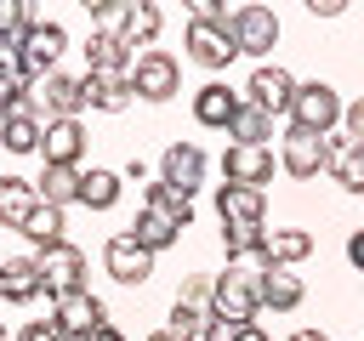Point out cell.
<instances>
[{
	"label": "cell",
	"mask_w": 364,
	"mask_h": 341,
	"mask_svg": "<svg viewBox=\"0 0 364 341\" xmlns=\"http://www.w3.org/2000/svg\"><path fill=\"white\" fill-rule=\"evenodd\" d=\"M262 284H267V256H239L216 273V296H210V313L222 330H245L256 324V307H262Z\"/></svg>",
	"instance_id": "obj_1"
},
{
	"label": "cell",
	"mask_w": 364,
	"mask_h": 341,
	"mask_svg": "<svg viewBox=\"0 0 364 341\" xmlns=\"http://www.w3.org/2000/svg\"><path fill=\"white\" fill-rule=\"evenodd\" d=\"M46 125L51 119H80V108H85V80H74V74H46V80H28V97H23Z\"/></svg>",
	"instance_id": "obj_2"
},
{
	"label": "cell",
	"mask_w": 364,
	"mask_h": 341,
	"mask_svg": "<svg viewBox=\"0 0 364 341\" xmlns=\"http://www.w3.org/2000/svg\"><path fill=\"white\" fill-rule=\"evenodd\" d=\"M341 114H347V102L336 97V85H324V80H307V85H296V102H290V125H296V131L330 136V131L341 125Z\"/></svg>",
	"instance_id": "obj_3"
},
{
	"label": "cell",
	"mask_w": 364,
	"mask_h": 341,
	"mask_svg": "<svg viewBox=\"0 0 364 341\" xmlns=\"http://www.w3.org/2000/svg\"><path fill=\"white\" fill-rule=\"evenodd\" d=\"M131 91H136L142 102H171V97L182 91V63H176L171 51H136V63H131Z\"/></svg>",
	"instance_id": "obj_4"
},
{
	"label": "cell",
	"mask_w": 364,
	"mask_h": 341,
	"mask_svg": "<svg viewBox=\"0 0 364 341\" xmlns=\"http://www.w3.org/2000/svg\"><path fill=\"white\" fill-rule=\"evenodd\" d=\"M51 324L68 335V341H97L108 330V307L91 296V290H74L63 301H51Z\"/></svg>",
	"instance_id": "obj_5"
},
{
	"label": "cell",
	"mask_w": 364,
	"mask_h": 341,
	"mask_svg": "<svg viewBox=\"0 0 364 341\" xmlns=\"http://www.w3.org/2000/svg\"><path fill=\"white\" fill-rule=\"evenodd\" d=\"M34 261H40V284H46V296L51 301H63V296H74V290H85V256L63 239V244H51V250H34Z\"/></svg>",
	"instance_id": "obj_6"
},
{
	"label": "cell",
	"mask_w": 364,
	"mask_h": 341,
	"mask_svg": "<svg viewBox=\"0 0 364 341\" xmlns=\"http://www.w3.org/2000/svg\"><path fill=\"white\" fill-rule=\"evenodd\" d=\"M23 80H46V74H57V63H63V51H68V34H63V23H34L28 34H23Z\"/></svg>",
	"instance_id": "obj_7"
},
{
	"label": "cell",
	"mask_w": 364,
	"mask_h": 341,
	"mask_svg": "<svg viewBox=\"0 0 364 341\" xmlns=\"http://www.w3.org/2000/svg\"><path fill=\"white\" fill-rule=\"evenodd\" d=\"M279 170H290L296 182H313L318 170H330V136H313V131H284L279 142Z\"/></svg>",
	"instance_id": "obj_8"
},
{
	"label": "cell",
	"mask_w": 364,
	"mask_h": 341,
	"mask_svg": "<svg viewBox=\"0 0 364 341\" xmlns=\"http://www.w3.org/2000/svg\"><path fill=\"white\" fill-rule=\"evenodd\" d=\"M296 74L290 68H279V63H256V74H250V85H245V102H256L262 114H290V102H296Z\"/></svg>",
	"instance_id": "obj_9"
},
{
	"label": "cell",
	"mask_w": 364,
	"mask_h": 341,
	"mask_svg": "<svg viewBox=\"0 0 364 341\" xmlns=\"http://www.w3.org/2000/svg\"><path fill=\"white\" fill-rule=\"evenodd\" d=\"M228 23H233V17H228ZM228 23H188V57H193L199 68H210V74L239 57V40H233Z\"/></svg>",
	"instance_id": "obj_10"
},
{
	"label": "cell",
	"mask_w": 364,
	"mask_h": 341,
	"mask_svg": "<svg viewBox=\"0 0 364 341\" xmlns=\"http://www.w3.org/2000/svg\"><path fill=\"white\" fill-rule=\"evenodd\" d=\"M205 165H210V159H205V148H199V142H171V148L159 153V182L193 199V193H199V182H205Z\"/></svg>",
	"instance_id": "obj_11"
},
{
	"label": "cell",
	"mask_w": 364,
	"mask_h": 341,
	"mask_svg": "<svg viewBox=\"0 0 364 341\" xmlns=\"http://www.w3.org/2000/svg\"><path fill=\"white\" fill-rule=\"evenodd\" d=\"M228 28H233V40H239L245 57H267V51L279 45V17H273L267 6H239Z\"/></svg>",
	"instance_id": "obj_12"
},
{
	"label": "cell",
	"mask_w": 364,
	"mask_h": 341,
	"mask_svg": "<svg viewBox=\"0 0 364 341\" xmlns=\"http://www.w3.org/2000/svg\"><path fill=\"white\" fill-rule=\"evenodd\" d=\"M102 267H108L114 284H142V278L154 273V256H148L131 233H114V239L102 244Z\"/></svg>",
	"instance_id": "obj_13"
},
{
	"label": "cell",
	"mask_w": 364,
	"mask_h": 341,
	"mask_svg": "<svg viewBox=\"0 0 364 341\" xmlns=\"http://www.w3.org/2000/svg\"><path fill=\"white\" fill-rule=\"evenodd\" d=\"M273 148H239V142H228V153H222V176L228 182H239V188H262V182H273Z\"/></svg>",
	"instance_id": "obj_14"
},
{
	"label": "cell",
	"mask_w": 364,
	"mask_h": 341,
	"mask_svg": "<svg viewBox=\"0 0 364 341\" xmlns=\"http://www.w3.org/2000/svg\"><path fill=\"white\" fill-rule=\"evenodd\" d=\"M125 233H131L148 256H159V250H171V244L182 239V222H176L165 205H142V210H136V222H131Z\"/></svg>",
	"instance_id": "obj_15"
},
{
	"label": "cell",
	"mask_w": 364,
	"mask_h": 341,
	"mask_svg": "<svg viewBox=\"0 0 364 341\" xmlns=\"http://www.w3.org/2000/svg\"><path fill=\"white\" fill-rule=\"evenodd\" d=\"M40 296H46V284H40V261H34V256L0 261V301L28 307V301H40Z\"/></svg>",
	"instance_id": "obj_16"
},
{
	"label": "cell",
	"mask_w": 364,
	"mask_h": 341,
	"mask_svg": "<svg viewBox=\"0 0 364 341\" xmlns=\"http://www.w3.org/2000/svg\"><path fill=\"white\" fill-rule=\"evenodd\" d=\"M239 108H245V97H239V91H228L222 80H210V85H199V91H193V119H199V125H210V131H228Z\"/></svg>",
	"instance_id": "obj_17"
},
{
	"label": "cell",
	"mask_w": 364,
	"mask_h": 341,
	"mask_svg": "<svg viewBox=\"0 0 364 341\" xmlns=\"http://www.w3.org/2000/svg\"><path fill=\"white\" fill-rule=\"evenodd\" d=\"M80 153H85V125H80V119H51L46 136H40V159L80 170Z\"/></svg>",
	"instance_id": "obj_18"
},
{
	"label": "cell",
	"mask_w": 364,
	"mask_h": 341,
	"mask_svg": "<svg viewBox=\"0 0 364 341\" xmlns=\"http://www.w3.org/2000/svg\"><path fill=\"white\" fill-rule=\"evenodd\" d=\"M80 80H85V108H97V114H125L136 102L131 74H80Z\"/></svg>",
	"instance_id": "obj_19"
},
{
	"label": "cell",
	"mask_w": 364,
	"mask_h": 341,
	"mask_svg": "<svg viewBox=\"0 0 364 341\" xmlns=\"http://www.w3.org/2000/svg\"><path fill=\"white\" fill-rule=\"evenodd\" d=\"M131 45L119 40V34H97L91 28V40H85V74H131Z\"/></svg>",
	"instance_id": "obj_20"
},
{
	"label": "cell",
	"mask_w": 364,
	"mask_h": 341,
	"mask_svg": "<svg viewBox=\"0 0 364 341\" xmlns=\"http://www.w3.org/2000/svg\"><path fill=\"white\" fill-rule=\"evenodd\" d=\"M262 256H267V267H301L313 256V233L307 227H267Z\"/></svg>",
	"instance_id": "obj_21"
},
{
	"label": "cell",
	"mask_w": 364,
	"mask_h": 341,
	"mask_svg": "<svg viewBox=\"0 0 364 341\" xmlns=\"http://www.w3.org/2000/svg\"><path fill=\"white\" fill-rule=\"evenodd\" d=\"M216 216H222V222H267L262 188H239V182H222V188H216Z\"/></svg>",
	"instance_id": "obj_22"
},
{
	"label": "cell",
	"mask_w": 364,
	"mask_h": 341,
	"mask_svg": "<svg viewBox=\"0 0 364 341\" xmlns=\"http://www.w3.org/2000/svg\"><path fill=\"white\" fill-rule=\"evenodd\" d=\"M40 210V188L23 176H0V227H23Z\"/></svg>",
	"instance_id": "obj_23"
},
{
	"label": "cell",
	"mask_w": 364,
	"mask_h": 341,
	"mask_svg": "<svg viewBox=\"0 0 364 341\" xmlns=\"http://www.w3.org/2000/svg\"><path fill=\"white\" fill-rule=\"evenodd\" d=\"M80 182H85V170H74V165H46L34 188H40V205L68 210V205H80Z\"/></svg>",
	"instance_id": "obj_24"
},
{
	"label": "cell",
	"mask_w": 364,
	"mask_h": 341,
	"mask_svg": "<svg viewBox=\"0 0 364 341\" xmlns=\"http://www.w3.org/2000/svg\"><path fill=\"white\" fill-rule=\"evenodd\" d=\"M301 296H307V284H301V273H296V267H267L262 307H273V313H296V307H301Z\"/></svg>",
	"instance_id": "obj_25"
},
{
	"label": "cell",
	"mask_w": 364,
	"mask_h": 341,
	"mask_svg": "<svg viewBox=\"0 0 364 341\" xmlns=\"http://www.w3.org/2000/svg\"><path fill=\"white\" fill-rule=\"evenodd\" d=\"M176 341H222V324H216V313H205V307H182V301H171V324H165Z\"/></svg>",
	"instance_id": "obj_26"
},
{
	"label": "cell",
	"mask_w": 364,
	"mask_h": 341,
	"mask_svg": "<svg viewBox=\"0 0 364 341\" xmlns=\"http://www.w3.org/2000/svg\"><path fill=\"white\" fill-rule=\"evenodd\" d=\"M40 136H46V119H40L28 102H23V108L0 125V142H6L11 153H40Z\"/></svg>",
	"instance_id": "obj_27"
},
{
	"label": "cell",
	"mask_w": 364,
	"mask_h": 341,
	"mask_svg": "<svg viewBox=\"0 0 364 341\" xmlns=\"http://www.w3.org/2000/svg\"><path fill=\"white\" fill-rule=\"evenodd\" d=\"M330 176L347 193H364V148L347 142V136H330Z\"/></svg>",
	"instance_id": "obj_28"
},
{
	"label": "cell",
	"mask_w": 364,
	"mask_h": 341,
	"mask_svg": "<svg viewBox=\"0 0 364 341\" xmlns=\"http://www.w3.org/2000/svg\"><path fill=\"white\" fill-rule=\"evenodd\" d=\"M119 188H125V176H119V170L91 165V170H85V182H80V205H85V210H114V205H119Z\"/></svg>",
	"instance_id": "obj_29"
},
{
	"label": "cell",
	"mask_w": 364,
	"mask_h": 341,
	"mask_svg": "<svg viewBox=\"0 0 364 341\" xmlns=\"http://www.w3.org/2000/svg\"><path fill=\"white\" fill-rule=\"evenodd\" d=\"M119 40L131 45V57H136V45H148V51H154V40H159V6H148V0H131Z\"/></svg>",
	"instance_id": "obj_30"
},
{
	"label": "cell",
	"mask_w": 364,
	"mask_h": 341,
	"mask_svg": "<svg viewBox=\"0 0 364 341\" xmlns=\"http://www.w3.org/2000/svg\"><path fill=\"white\" fill-rule=\"evenodd\" d=\"M228 136H233L239 148H267V136H273V114H262L256 102H245V108L233 114V125H228Z\"/></svg>",
	"instance_id": "obj_31"
},
{
	"label": "cell",
	"mask_w": 364,
	"mask_h": 341,
	"mask_svg": "<svg viewBox=\"0 0 364 341\" xmlns=\"http://www.w3.org/2000/svg\"><path fill=\"white\" fill-rule=\"evenodd\" d=\"M262 244H267V222H222V250H228V261L262 256Z\"/></svg>",
	"instance_id": "obj_32"
},
{
	"label": "cell",
	"mask_w": 364,
	"mask_h": 341,
	"mask_svg": "<svg viewBox=\"0 0 364 341\" xmlns=\"http://www.w3.org/2000/svg\"><path fill=\"white\" fill-rule=\"evenodd\" d=\"M17 233H23L34 250H51V244H63V210H57V205H40Z\"/></svg>",
	"instance_id": "obj_33"
},
{
	"label": "cell",
	"mask_w": 364,
	"mask_h": 341,
	"mask_svg": "<svg viewBox=\"0 0 364 341\" xmlns=\"http://www.w3.org/2000/svg\"><path fill=\"white\" fill-rule=\"evenodd\" d=\"M148 205H165L182 227H193V199H188V193H176V188H165V182H148Z\"/></svg>",
	"instance_id": "obj_34"
},
{
	"label": "cell",
	"mask_w": 364,
	"mask_h": 341,
	"mask_svg": "<svg viewBox=\"0 0 364 341\" xmlns=\"http://www.w3.org/2000/svg\"><path fill=\"white\" fill-rule=\"evenodd\" d=\"M210 296H216V278H210V273H188L182 290H176L182 307H205V313H210Z\"/></svg>",
	"instance_id": "obj_35"
},
{
	"label": "cell",
	"mask_w": 364,
	"mask_h": 341,
	"mask_svg": "<svg viewBox=\"0 0 364 341\" xmlns=\"http://www.w3.org/2000/svg\"><path fill=\"white\" fill-rule=\"evenodd\" d=\"M125 11H131V6H119V0H108V6H97V11H91V23H97V34H119V28H125Z\"/></svg>",
	"instance_id": "obj_36"
},
{
	"label": "cell",
	"mask_w": 364,
	"mask_h": 341,
	"mask_svg": "<svg viewBox=\"0 0 364 341\" xmlns=\"http://www.w3.org/2000/svg\"><path fill=\"white\" fill-rule=\"evenodd\" d=\"M233 11L222 0H188V23H228Z\"/></svg>",
	"instance_id": "obj_37"
},
{
	"label": "cell",
	"mask_w": 364,
	"mask_h": 341,
	"mask_svg": "<svg viewBox=\"0 0 364 341\" xmlns=\"http://www.w3.org/2000/svg\"><path fill=\"white\" fill-rule=\"evenodd\" d=\"M23 97H28V91H23V80H0V125L23 108Z\"/></svg>",
	"instance_id": "obj_38"
},
{
	"label": "cell",
	"mask_w": 364,
	"mask_h": 341,
	"mask_svg": "<svg viewBox=\"0 0 364 341\" xmlns=\"http://www.w3.org/2000/svg\"><path fill=\"white\" fill-rule=\"evenodd\" d=\"M341 136L364 148V97H358V102H347V114H341Z\"/></svg>",
	"instance_id": "obj_39"
},
{
	"label": "cell",
	"mask_w": 364,
	"mask_h": 341,
	"mask_svg": "<svg viewBox=\"0 0 364 341\" xmlns=\"http://www.w3.org/2000/svg\"><path fill=\"white\" fill-rule=\"evenodd\" d=\"M17 341H68V335H63V330H57L51 318H34V324H28V330H23Z\"/></svg>",
	"instance_id": "obj_40"
},
{
	"label": "cell",
	"mask_w": 364,
	"mask_h": 341,
	"mask_svg": "<svg viewBox=\"0 0 364 341\" xmlns=\"http://www.w3.org/2000/svg\"><path fill=\"white\" fill-rule=\"evenodd\" d=\"M307 11H313V17H341L347 6H341V0H307Z\"/></svg>",
	"instance_id": "obj_41"
},
{
	"label": "cell",
	"mask_w": 364,
	"mask_h": 341,
	"mask_svg": "<svg viewBox=\"0 0 364 341\" xmlns=\"http://www.w3.org/2000/svg\"><path fill=\"white\" fill-rule=\"evenodd\" d=\"M347 261H353V267H358V273H364V227H358V233H353V239H347Z\"/></svg>",
	"instance_id": "obj_42"
},
{
	"label": "cell",
	"mask_w": 364,
	"mask_h": 341,
	"mask_svg": "<svg viewBox=\"0 0 364 341\" xmlns=\"http://www.w3.org/2000/svg\"><path fill=\"white\" fill-rule=\"evenodd\" d=\"M228 341H267L262 324H245V330H228Z\"/></svg>",
	"instance_id": "obj_43"
},
{
	"label": "cell",
	"mask_w": 364,
	"mask_h": 341,
	"mask_svg": "<svg viewBox=\"0 0 364 341\" xmlns=\"http://www.w3.org/2000/svg\"><path fill=\"white\" fill-rule=\"evenodd\" d=\"M119 176H125V182H148V165H142V159H125V170H119Z\"/></svg>",
	"instance_id": "obj_44"
},
{
	"label": "cell",
	"mask_w": 364,
	"mask_h": 341,
	"mask_svg": "<svg viewBox=\"0 0 364 341\" xmlns=\"http://www.w3.org/2000/svg\"><path fill=\"white\" fill-rule=\"evenodd\" d=\"M290 341H330V335H324V330H296Z\"/></svg>",
	"instance_id": "obj_45"
},
{
	"label": "cell",
	"mask_w": 364,
	"mask_h": 341,
	"mask_svg": "<svg viewBox=\"0 0 364 341\" xmlns=\"http://www.w3.org/2000/svg\"><path fill=\"white\" fill-rule=\"evenodd\" d=\"M97 341H125V335H119V330H114V324H108V330H102V335H97Z\"/></svg>",
	"instance_id": "obj_46"
},
{
	"label": "cell",
	"mask_w": 364,
	"mask_h": 341,
	"mask_svg": "<svg viewBox=\"0 0 364 341\" xmlns=\"http://www.w3.org/2000/svg\"><path fill=\"white\" fill-rule=\"evenodd\" d=\"M148 341H176V335H171V330H154V335H148Z\"/></svg>",
	"instance_id": "obj_47"
},
{
	"label": "cell",
	"mask_w": 364,
	"mask_h": 341,
	"mask_svg": "<svg viewBox=\"0 0 364 341\" xmlns=\"http://www.w3.org/2000/svg\"><path fill=\"white\" fill-rule=\"evenodd\" d=\"M0 341H6V324H0Z\"/></svg>",
	"instance_id": "obj_48"
}]
</instances>
